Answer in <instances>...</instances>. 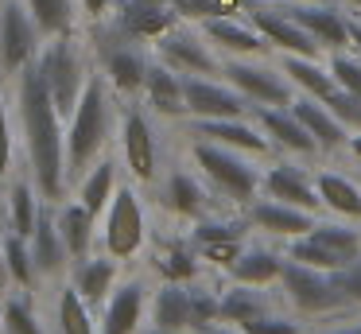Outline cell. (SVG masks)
<instances>
[{
    "mask_svg": "<svg viewBox=\"0 0 361 334\" xmlns=\"http://www.w3.org/2000/svg\"><path fill=\"white\" fill-rule=\"evenodd\" d=\"M334 280H338V287H342L345 299H350V303H361V256H353L345 268H338Z\"/></svg>",
    "mask_w": 361,
    "mask_h": 334,
    "instance_id": "obj_47",
    "label": "cell"
},
{
    "mask_svg": "<svg viewBox=\"0 0 361 334\" xmlns=\"http://www.w3.org/2000/svg\"><path fill=\"white\" fill-rule=\"evenodd\" d=\"M102 217H105V229H102L105 249L117 261H133L144 249V241H148V217H144V206H140L133 186H117L109 210Z\"/></svg>",
    "mask_w": 361,
    "mask_h": 334,
    "instance_id": "obj_5",
    "label": "cell"
},
{
    "mask_svg": "<svg viewBox=\"0 0 361 334\" xmlns=\"http://www.w3.org/2000/svg\"><path fill=\"white\" fill-rule=\"evenodd\" d=\"M8 280V272H4V237H0V284Z\"/></svg>",
    "mask_w": 361,
    "mask_h": 334,
    "instance_id": "obj_52",
    "label": "cell"
},
{
    "mask_svg": "<svg viewBox=\"0 0 361 334\" xmlns=\"http://www.w3.org/2000/svg\"><path fill=\"white\" fill-rule=\"evenodd\" d=\"M16 105H20V124H24V140H27L32 179L43 198L59 202L66 191V132H63V113L51 101V90L43 85L35 62L20 70Z\"/></svg>",
    "mask_w": 361,
    "mask_h": 334,
    "instance_id": "obj_1",
    "label": "cell"
},
{
    "mask_svg": "<svg viewBox=\"0 0 361 334\" xmlns=\"http://www.w3.org/2000/svg\"><path fill=\"white\" fill-rule=\"evenodd\" d=\"M24 4H27V12H32L35 28L47 39L71 31V0H24Z\"/></svg>",
    "mask_w": 361,
    "mask_h": 334,
    "instance_id": "obj_39",
    "label": "cell"
},
{
    "mask_svg": "<svg viewBox=\"0 0 361 334\" xmlns=\"http://www.w3.org/2000/svg\"><path fill=\"white\" fill-rule=\"evenodd\" d=\"M288 16L299 23V28L311 31L319 47H330V51L350 47V20H342L334 8H326V4H295V8H288Z\"/></svg>",
    "mask_w": 361,
    "mask_h": 334,
    "instance_id": "obj_17",
    "label": "cell"
},
{
    "mask_svg": "<svg viewBox=\"0 0 361 334\" xmlns=\"http://www.w3.org/2000/svg\"><path fill=\"white\" fill-rule=\"evenodd\" d=\"M190 136L214 140V144L237 148V152H268V132L264 129H249L241 117H226V121H202V117H195Z\"/></svg>",
    "mask_w": 361,
    "mask_h": 334,
    "instance_id": "obj_16",
    "label": "cell"
},
{
    "mask_svg": "<svg viewBox=\"0 0 361 334\" xmlns=\"http://www.w3.org/2000/svg\"><path fill=\"white\" fill-rule=\"evenodd\" d=\"M245 0H171V8L187 20H218V16H237Z\"/></svg>",
    "mask_w": 361,
    "mask_h": 334,
    "instance_id": "obj_41",
    "label": "cell"
},
{
    "mask_svg": "<svg viewBox=\"0 0 361 334\" xmlns=\"http://www.w3.org/2000/svg\"><path fill=\"white\" fill-rule=\"evenodd\" d=\"M190 155H195L198 171L214 183V191H221L226 198H233V202H249L252 194H257V186L264 183L260 171L252 167L249 160L237 155V148L214 144V140H198V144L190 148Z\"/></svg>",
    "mask_w": 361,
    "mask_h": 334,
    "instance_id": "obj_4",
    "label": "cell"
},
{
    "mask_svg": "<svg viewBox=\"0 0 361 334\" xmlns=\"http://www.w3.org/2000/svg\"><path fill=\"white\" fill-rule=\"evenodd\" d=\"M27 249H32L35 272H43V276H55V272L66 268V245H63V237H59L55 210L51 206H43L39 222H35L32 237H27Z\"/></svg>",
    "mask_w": 361,
    "mask_h": 334,
    "instance_id": "obj_21",
    "label": "cell"
},
{
    "mask_svg": "<svg viewBox=\"0 0 361 334\" xmlns=\"http://www.w3.org/2000/svg\"><path fill=\"white\" fill-rule=\"evenodd\" d=\"M144 93H148V105L164 117H183L187 113V90H183V74L164 62L148 70V82H144Z\"/></svg>",
    "mask_w": 361,
    "mask_h": 334,
    "instance_id": "obj_24",
    "label": "cell"
},
{
    "mask_svg": "<svg viewBox=\"0 0 361 334\" xmlns=\"http://www.w3.org/2000/svg\"><path fill=\"white\" fill-rule=\"evenodd\" d=\"M260 315H268V299L252 284H233L226 295H221V318H226V323L245 326V323H252V318H260Z\"/></svg>",
    "mask_w": 361,
    "mask_h": 334,
    "instance_id": "obj_34",
    "label": "cell"
},
{
    "mask_svg": "<svg viewBox=\"0 0 361 334\" xmlns=\"http://www.w3.org/2000/svg\"><path fill=\"white\" fill-rule=\"evenodd\" d=\"M94 222H97V214H90L82 202H71V206H59L55 210L59 237H63L66 256H71V261L90 256V245H94Z\"/></svg>",
    "mask_w": 361,
    "mask_h": 334,
    "instance_id": "obj_26",
    "label": "cell"
},
{
    "mask_svg": "<svg viewBox=\"0 0 361 334\" xmlns=\"http://www.w3.org/2000/svg\"><path fill=\"white\" fill-rule=\"evenodd\" d=\"M330 334H361V323L357 326H342V330H330Z\"/></svg>",
    "mask_w": 361,
    "mask_h": 334,
    "instance_id": "obj_54",
    "label": "cell"
},
{
    "mask_svg": "<svg viewBox=\"0 0 361 334\" xmlns=\"http://www.w3.org/2000/svg\"><path fill=\"white\" fill-rule=\"evenodd\" d=\"M330 74H334L338 90L357 93V97H361V62H357V59H345V54H334V59H330Z\"/></svg>",
    "mask_w": 361,
    "mask_h": 334,
    "instance_id": "obj_45",
    "label": "cell"
},
{
    "mask_svg": "<svg viewBox=\"0 0 361 334\" xmlns=\"http://www.w3.org/2000/svg\"><path fill=\"white\" fill-rule=\"evenodd\" d=\"M55 326H59V334H97V323H94V315H90V303L82 299V292L74 284H66L63 292H59Z\"/></svg>",
    "mask_w": 361,
    "mask_h": 334,
    "instance_id": "obj_32",
    "label": "cell"
},
{
    "mask_svg": "<svg viewBox=\"0 0 361 334\" xmlns=\"http://www.w3.org/2000/svg\"><path fill=\"white\" fill-rule=\"evenodd\" d=\"M221 318V299L214 292H190V330L218 323Z\"/></svg>",
    "mask_w": 361,
    "mask_h": 334,
    "instance_id": "obj_43",
    "label": "cell"
},
{
    "mask_svg": "<svg viewBox=\"0 0 361 334\" xmlns=\"http://www.w3.org/2000/svg\"><path fill=\"white\" fill-rule=\"evenodd\" d=\"M241 334H299V323L280 318V315H260V318H252V323H245Z\"/></svg>",
    "mask_w": 361,
    "mask_h": 334,
    "instance_id": "obj_46",
    "label": "cell"
},
{
    "mask_svg": "<svg viewBox=\"0 0 361 334\" xmlns=\"http://www.w3.org/2000/svg\"><path fill=\"white\" fill-rule=\"evenodd\" d=\"M4 272H8V280H12V284H20V287H32L35 284L32 249H27V237H20V233L4 237Z\"/></svg>",
    "mask_w": 361,
    "mask_h": 334,
    "instance_id": "obj_38",
    "label": "cell"
},
{
    "mask_svg": "<svg viewBox=\"0 0 361 334\" xmlns=\"http://www.w3.org/2000/svg\"><path fill=\"white\" fill-rule=\"evenodd\" d=\"M322 105L330 109V113L338 117L342 124H350V129H361V97L357 93H345V90H334Z\"/></svg>",
    "mask_w": 361,
    "mask_h": 334,
    "instance_id": "obj_44",
    "label": "cell"
},
{
    "mask_svg": "<svg viewBox=\"0 0 361 334\" xmlns=\"http://www.w3.org/2000/svg\"><path fill=\"white\" fill-rule=\"evenodd\" d=\"M195 245L206 261H218V264H233L237 253H241V241H245V225L241 222H214V217H202L195 225Z\"/></svg>",
    "mask_w": 361,
    "mask_h": 334,
    "instance_id": "obj_19",
    "label": "cell"
},
{
    "mask_svg": "<svg viewBox=\"0 0 361 334\" xmlns=\"http://www.w3.org/2000/svg\"><path fill=\"white\" fill-rule=\"evenodd\" d=\"M350 43L361 51V23H357V20H350Z\"/></svg>",
    "mask_w": 361,
    "mask_h": 334,
    "instance_id": "obj_50",
    "label": "cell"
},
{
    "mask_svg": "<svg viewBox=\"0 0 361 334\" xmlns=\"http://www.w3.org/2000/svg\"><path fill=\"white\" fill-rule=\"evenodd\" d=\"M295 4H319V0H295Z\"/></svg>",
    "mask_w": 361,
    "mask_h": 334,
    "instance_id": "obj_55",
    "label": "cell"
},
{
    "mask_svg": "<svg viewBox=\"0 0 361 334\" xmlns=\"http://www.w3.org/2000/svg\"><path fill=\"white\" fill-rule=\"evenodd\" d=\"M314 186H319V198L326 210H334V214H342V217H361V191L345 175L322 171V175L314 179Z\"/></svg>",
    "mask_w": 361,
    "mask_h": 334,
    "instance_id": "obj_33",
    "label": "cell"
},
{
    "mask_svg": "<svg viewBox=\"0 0 361 334\" xmlns=\"http://www.w3.org/2000/svg\"><path fill=\"white\" fill-rule=\"evenodd\" d=\"M82 8H86L90 20H102V16L109 12V0H82Z\"/></svg>",
    "mask_w": 361,
    "mask_h": 334,
    "instance_id": "obj_49",
    "label": "cell"
},
{
    "mask_svg": "<svg viewBox=\"0 0 361 334\" xmlns=\"http://www.w3.org/2000/svg\"><path fill=\"white\" fill-rule=\"evenodd\" d=\"M117 121V105L109 97L105 74H90L74 113L66 117V179H82V167H90L97 152L105 148Z\"/></svg>",
    "mask_w": 361,
    "mask_h": 334,
    "instance_id": "obj_2",
    "label": "cell"
},
{
    "mask_svg": "<svg viewBox=\"0 0 361 334\" xmlns=\"http://www.w3.org/2000/svg\"><path fill=\"white\" fill-rule=\"evenodd\" d=\"M195 334H233V330H221V326L210 323V326H202V330H195Z\"/></svg>",
    "mask_w": 361,
    "mask_h": 334,
    "instance_id": "obj_51",
    "label": "cell"
},
{
    "mask_svg": "<svg viewBox=\"0 0 361 334\" xmlns=\"http://www.w3.org/2000/svg\"><path fill=\"white\" fill-rule=\"evenodd\" d=\"M206 39L214 47H226L237 54H257L264 51V35H260L252 23H237V16H218V20H206Z\"/></svg>",
    "mask_w": 361,
    "mask_h": 334,
    "instance_id": "obj_28",
    "label": "cell"
},
{
    "mask_svg": "<svg viewBox=\"0 0 361 334\" xmlns=\"http://www.w3.org/2000/svg\"><path fill=\"white\" fill-rule=\"evenodd\" d=\"M164 202H167V210H175V214H198V210L206 206V191H202V183H198L195 175L171 171V175H167V186H164Z\"/></svg>",
    "mask_w": 361,
    "mask_h": 334,
    "instance_id": "obj_35",
    "label": "cell"
},
{
    "mask_svg": "<svg viewBox=\"0 0 361 334\" xmlns=\"http://www.w3.org/2000/svg\"><path fill=\"white\" fill-rule=\"evenodd\" d=\"M183 90H187V113L202 117V121H226V117H241L245 113V93L237 85H221L210 78L187 74L183 78Z\"/></svg>",
    "mask_w": 361,
    "mask_h": 334,
    "instance_id": "obj_10",
    "label": "cell"
},
{
    "mask_svg": "<svg viewBox=\"0 0 361 334\" xmlns=\"http://www.w3.org/2000/svg\"><path fill=\"white\" fill-rule=\"evenodd\" d=\"M350 152H353V155H357V160H361V136H350Z\"/></svg>",
    "mask_w": 361,
    "mask_h": 334,
    "instance_id": "obj_53",
    "label": "cell"
},
{
    "mask_svg": "<svg viewBox=\"0 0 361 334\" xmlns=\"http://www.w3.org/2000/svg\"><path fill=\"white\" fill-rule=\"evenodd\" d=\"M133 43L136 39L121 35V31L102 39V74L117 93H136V90H144V82H148L152 66L144 62V54L136 51Z\"/></svg>",
    "mask_w": 361,
    "mask_h": 334,
    "instance_id": "obj_9",
    "label": "cell"
},
{
    "mask_svg": "<svg viewBox=\"0 0 361 334\" xmlns=\"http://www.w3.org/2000/svg\"><path fill=\"white\" fill-rule=\"evenodd\" d=\"M264 191L272 194L276 202H288V206L311 210V214H319V210H322L319 186H314L299 167H288V163H280V167L268 171V175H264Z\"/></svg>",
    "mask_w": 361,
    "mask_h": 334,
    "instance_id": "obj_20",
    "label": "cell"
},
{
    "mask_svg": "<svg viewBox=\"0 0 361 334\" xmlns=\"http://www.w3.org/2000/svg\"><path fill=\"white\" fill-rule=\"evenodd\" d=\"M291 113L303 121V129L314 136V144H319V148H330V152H334V148L350 144V136H345V124L338 121V117L330 113V109L322 105L319 97H295V101H291Z\"/></svg>",
    "mask_w": 361,
    "mask_h": 334,
    "instance_id": "obj_22",
    "label": "cell"
},
{
    "mask_svg": "<svg viewBox=\"0 0 361 334\" xmlns=\"http://www.w3.org/2000/svg\"><path fill=\"white\" fill-rule=\"evenodd\" d=\"M8 167H12V124H8V109L0 101V183H4Z\"/></svg>",
    "mask_w": 361,
    "mask_h": 334,
    "instance_id": "obj_48",
    "label": "cell"
},
{
    "mask_svg": "<svg viewBox=\"0 0 361 334\" xmlns=\"http://www.w3.org/2000/svg\"><path fill=\"white\" fill-rule=\"evenodd\" d=\"M113 191H117V167H113V160H102L97 167H90V175L78 179V202L97 217L109 210Z\"/></svg>",
    "mask_w": 361,
    "mask_h": 334,
    "instance_id": "obj_31",
    "label": "cell"
},
{
    "mask_svg": "<svg viewBox=\"0 0 361 334\" xmlns=\"http://www.w3.org/2000/svg\"><path fill=\"white\" fill-rule=\"evenodd\" d=\"M249 23L264 35V43L280 47L283 54H307V59L319 54L314 35L307 28H299L288 12H268V8H257V12H249Z\"/></svg>",
    "mask_w": 361,
    "mask_h": 334,
    "instance_id": "obj_15",
    "label": "cell"
},
{
    "mask_svg": "<svg viewBox=\"0 0 361 334\" xmlns=\"http://www.w3.org/2000/svg\"><path fill=\"white\" fill-rule=\"evenodd\" d=\"M152 334H167V330H156V326H152Z\"/></svg>",
    "mask_w": 361,
    "mask_h": 334,
    "instance_id": "obj_56",
    "label": "cell"
},
{
    "mask_svg": "<svg viewBox=\"0 0 361 334\" xmlns=\"http://www.w3.org/2000/svg\"><path fill=\"white\" fill-rule=\"evenodd\" d=\"M144 303H148L144 280H125V284H117L113 295H105V303H102L97 334H140Z\"/></svg>",
    "mask_w": 361,
    "mask_h": 334,
    "instance_id": "obj_11",
    "label": "cell"
},
{
    "mask_svg": "<svg viewBox=\"0 0 361 334\" xmlns=\"http://www.w3.org/2000/svg\"><path fill=\"white\" fill-rule=\"evenodd\" d=\"M229 85L245 93V101H257V105H276V109H288L295 101V82L288 74L272 66H257V62H229L226 66Z\"/></svg>",
    "mask_w": 361,
    "mask_h": 334,
    "instance_id": "obj_8",
    "label": "cell"
},
{
    "mask_svg": "<svg viewBox=\"0 0 361 334\" xmlns=\"http://www.w3.org/2000/svg\"><path fill=\"white\" fill-rule=\"evenodd\" d=\"M280 284L288 292V299L295 303L299 311L307 315H326V311H338L345 307V295L338 287L334 272H322V268H311V264H299V261H283V272H280Z\"/></svg>",
    "mask_w": 361,
    "mask_h": 334,
    "instance_id": "obj_6",
    "label": "cell"
},
{
    "mask_svg": "<svg viewBox=\"0 0 361 334\" xmlns=\"http://www.w3.org/2000/svg\"><path fill=\"white\" fill-rule=\"evenodd\" d=\"M152 326L167 334L190 330V292L175 280H167L156 295H152Z\"/></svg>",
    "mask_w": 361,
    "mask_h": 334,
    "instance_id": "obj_23",
    "label": "cell"
},
{
    "mask_svg": "<svg viewBox=\"0 0 361 334\" xmlns=\"http://www.w3.org/2000/svg\"><path fill=\"white\" fill-rule=\"evenodd\" d=\"M283 74H288L299 90H307V97H319V101H326L330 93L338 90L330 66H319V62L307 59V54H283Z\"/></svg>",
    "mask_w": 361,
    "mask_h": 334,
    "instance_id": "obj_30",
    "label": "cell"
},
{
    "mask_svg": "<svg viewBox=\"0 0 361 334\" xmlns=\"http://www.w3.org/2000/svg\"><path fill=\"white\" fill-rule=\"evenodd\" d=\"M0 330L4 334H47L43 323L35 318V311L27 307L24 299H8L4 311H0Z\"/></svg>",
    "mask_w": 361,
    "mask_h": 334,
    "instance_id": "obj_40",
    "label": "cell"
},
{
    "mask_svg": "<svg viewBox=\"0 0 361 334\" xmlns=\"http://www.w3.org/2000/svg\"><path fill=\"white\" fill-rule=\"evenodd\" d=\"M171 0H125L117 12V31L128 39H159L164 31L175 28Z\"/></svg>",
    "mask_w": 361,
    "mask_h": 334,
    "instance_id": "obj_13",
    "label": "cell"
},
{
    "mask_svg": "<svg viewBox=\"0 0 361 334\" xmlns=\"http://www.w3.org/2000/svg\"><path fill=\"white\" fill-rule=\"evenodd\" d=\"M350 4H357V8H361V0H350Z\"/></svg>",
    "mask_w": 361,
    "mask_h": 334,
    "instance_id": "obj_57",
    "label": "cell"
},
{
    "mask_svg": "<svg viewBox=\"0 0 361 334\" xmlns=\"http://www.w3.org/2000/svg\"><path fill=\"white\" fill-rule=\"evenodd\" d=\"M43 206L35 202V191L32 183H12L8 186V222H12V233H20V237H32L35 222H39Z\"/></svg>",
    "mask_w": 361,
    "mask_h": 334,
    "instance_id": "obj_36",
    "label": "cell"
},
{
    "mask_svg": "<svg viewBox=\"0 0 361 334\" xmlns=\"http://www.w3.org/2000/svg\"><path fill=\"white\" fill-rule=\"evenodd\" d=\"M121 144H125V163L136 179L152 183L156 179V136H152V124L140 109H125L121 117Z\"/></svg>",
    "mask_w": 361,
    "mask_h": 334,
    "instance_id": "obj_14",
    "label": "cell"
},
{
    "mask_svg": "<svg viewBox=\"0 0 361 334\" xmlns=\"http://www.w3.org/2000/svg\"><path fill=\"white\" fill-rule=\"evenodd\" d=\"M113 280H117V256H82L74 264V287L82 292L86 303H105V295L113 292Z\"/></svg>",
    "mask_w": 361,
    "mask_h": 334,
    "instance_id": "obj_27",
    "label": "cell"
},
{
    "mask_svg": "<svg viewBox=\"0 0 361 334\" xmlns=\"http://www.w3.org/2000/svg\"><path fill=\"white\" fill-rule=\"evenodd\" d=\"M249 222L264 233H276V237H303V233H311L314 225H319L311 210L288 206V202H276V198L257 202V206L249 210Z\"/></svg>",
    "mask_w": 361,
    "mask_h": 334,
    "instance_id": "obj_18",
    "label": "cell"
},
{
    "mask_svg": "<svg viewBox=\"0 0 361 334\" xmlns=\"http://www.w3.org/2000/svg\"><path fill=\"white\" fill-rule=\"evenodd\" d=\"M233 272V284H252V287H268L272 280H280L283 272V261L268 249H241L237 261L229 264Z\"/></svg>",
    "mask_w": 361,
    "mask_h": 334,
    "instance_id": "obj_29",
    "label": "cell"
},
{
    "mask_svg": "<svg viewBox=\"0 0 361 334\" xmlns=\"http://www.w3.org/2000/svg\"><path fill=\"white\" fill-rule=\"evenodd\" d=\"M198 256L190 253L187 245H171V249H164L159 253V272H164L167 280H175V284H183V280H190L198 272Z\"/></svg>",
    "mask_w": 361,
    "mask_h": 334,
    "instance_id": "obj_42",
    "label": "cell"
},
{
    "mask_svg": "<svg viewBox=\"0 0 361 334\" xmlns=\"http://www.w3.org/2000/svg\"><path fill=\"white\" fill-rule=\"evenodd\" d=\"M35 70H39L43 85L51 90V101L59 105V113L71 117L78 97H82V90H86V82H90L86 59H82L78 43L71 39V31L51 35V43L35 54Z\"/></svg>",
    "mask_w": 361,
    "mask_h": 334,
    "instance_id": "obj_3",
    "label": "cell"
},
{
    "mask_svg": "<svg viewBox=\"0 0 361 334\" xmlns=\"http://www.w3.org/2000/svg\"><path fill=\"white\" fill-rule=\"evenodd\" d=\"M159 62L171 70H179L183 78L187 74H210L214 70V54L206 35H195V31L171 28L159 35Z\"/></svg>",
    "mask_w": 361,
    "mask_h": 334,
    "instance_id": "obj_12",
    "label": "cell"
},
{
    "mask_svg": "<svg viewBox=\"0 0 361 334\" xmlns=\"http://www.w3.org/2000/svg\"><path fill=\"white\" fill-rule=\"evenodd\" d=\"M260 129L268 132V140H276L280 148H288V152H314V136L303 129V121H299L291 109H276V105H260Z\"/></svg>",
    "mask_w": 361,
    "mask_h": 334,
    "instance_id": "obj_25",
    "label": "cell"
},
{
    "mask_svg": "<svg viewBox=\"0 0 361 334\" xmlns=\"http://www.w3.org/2000/svg\"><path fill=\"white\" fill-rule=\"evenodd\" d=\"M311 237L319 241V245H326L342 264H350L353 256H361V233H357V229H350V225H338V222L314 225Z\"/></svg>",
    "mask_w": 361,
    "mask_h": 334,
    "instance_id": "obj_37",
    "label": "cell"
},
{
    "mask_svg": "<svg viewBox=\"0 0 361 334\" xmlns=\"http://www.w3.org/2000/svg\"><path fill=\"white\" fill-rule=\"evenodd\" d=\"M0 334H4V330H0Z\"/></svg>",
    "mask_w": 361,
    "mask_h": 334,
    "instance_id": "obj_58",
    "label": "cell"
},
{
    "mask_svg": "<svg viewBox=\"0 0 361 334\" xmlns=\"http://www.w3.org/2000/svg\"><path fill=\"white\" fill-rule=\"evenodd\" d=\"M39 35L32 12L24 0H4L0 4V70L20 74L24 66H32L39 54Z\"/></svg>",
    "mask_w": 361,
    "mask_h": 334,
    "instance_id": "obj_7",
    "label": "cell"
}]
</instances>
